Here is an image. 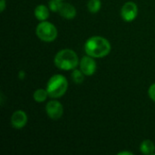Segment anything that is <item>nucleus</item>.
I'll list each match as a JSON object with an SVG mask.
<instances>
[{"label":"nucleus","instance_id":"nucleus-1","mask_svg":"<svg viewBox=\"0 0 155 155\" xmlns=\"http://www.w3.org/2000/svg\"><path fill=\"white\" fill-rule=\"evenodd\" d=\"M85 53L94 58H102L111 52V44L103 36H92L84 45Z\"/></svg>","mask_w":155,"mask_h":155},{"label":"nucleus","instance_id":"nucleus-2","mask_svg":"<svg viewBox=\"0 0 155 155\" xmlns=\"http://www.w3.org/2000/svg\"><path fill=\"white\" fill-rule=\"evenodd\" d=\"M79 64L76 53L71 49H63L54 56V64L61 70H74Z\"/></svg>","mask_w":155,"mask_h":155},{"label":"nucleus","instance_id":"nucleus-3","mask_svg":"<svg viewBox=\"0 0 155 155\" xmlns=\"http://www.w3.org/2000/svg\"><path fill=\"white\" fill-rule=\"evenodd\" d=\"M68 88V82L66 78L62 74L53 75L46 86V90L49 94V96L52 98H59L63 96Z\"/></svg>","mask_w":155,"mask_h":155},{"label":"nucleus","instance_id":"nucleus-4","mask_svg":"<svg viewBox=\"0 0 155 155\" xmlns=\"http://www.w3.org/2000/svg\"><path fill=\"white\" fill-rule=\"evenodd\" d=\"M36 35L44 42H53L56 39L58 32L56 27L50 22L41 21L35 29Z\"/></svg>","mask_w":155,"mask_h":155},{"label":"nucleus","instance_id":"nucleus-5","mask_svg":"<svg viewBox=\"0 0 155 155\" xmlns=\"http://www.w3.org/2000/svg\"><path fill=\"white\" fill-rule=\"evenodd\" d=\"M138 15V6L135 3L129 1L126 2L121 9V16L126 22L134 21Z\"/></svg>","mask_w":155,"mask_h":155},{"label":"nucleus","instance_id":"nucleus-6","mask_svg":"<svg viewBox=\"0 0 155 155\" xmlns=\"http://www.w3.org/2000/svg\"><path fill=\"white\" fill-rule=\"evenodd\" d=\"M47 115L53 120H58L62 117L64 113V107L62 104L56 100H53L47 103L45 106Z\"/></svg>","mask_w":155,"mask_h":155},{"label":"nucleus","instance_id":"nucleus-7","mask_svg":"<svg viewBox=\"0 0 155 155\" xmlns=\"http://www.w3.org/2000/svg\"><path fill=\"white\" fill-rule=\"evenodd\" d=\"M80 69L85 75H93L96 71V63L94 60V57L88 54L84 56L80 61Z\"/></svg>","mask_w":155,"mask_h":155},{"label":"nucleus","instance_id":"nucleus-8","mask_svg":"<svg viewBox=\"0 0 155 155\" xmlns=\"http://www.w3.org/2000/svg\"><path fill=\"white\" fill-rule=\"evenodd\" d=\"M27 123V115L22 110L15 111L11 116V124L15 129H22Z\"/></svg>","mask_w":155,"mask_h":155},{"label":"nucleus","instance_id":"nucleus-9","mask_svg":"<svg viewBox=\"0 0 155 155\" xmlns=\"http://www.w3.org/2000/svg\"><path fill=\"white\" fill-rule=\"evenodd\" d=\"M59 14L65 19H74L76 15V9L71 4L64 3L59 11Z\"/></svg>","mask_w":155,"mask_h":155},{"label":"nucleus","instance_id":"nucleus-10","mask_svg":"<svg viewBox=\"0 0 155 155\" xmlns=\"http://www.w3.org/2000/svg\"><path fill=\"white\" fill-rule=\"evenodd\" d=\"M49 8L44 5H39L35 9V16L39 21H45L49 17Z\"/></svg>","mask_w":155,"mask_h":155},{"label":"nucleus","instance_id":"nucleus-11","mask_svg":"<svg viewBox=\"0 0 155 155\" xmlns=\"http://www.w3.org/2000/svg\"><path fill=\"white\" fill-rule=\"evenodd\" d=\"M141 152L143 153V154L150 155L153 154L154 153V144L152 141L150 140H144L142 143H141Z\"/></svg>","mask_w":155,"mask_h":155},{"label":"nucleus","instance_id":"nucleus-12","mask_svg":"<svg viewBox=\"0 0 155 155\" xmlns=\"http://www.w3.org/2000/svg\"><path fill=\"white\" fill-rule=\"evenodd\" d=\"M48 96H49V94H48L47 90H46V89H42V88L37 89L36 91H35L34 95H33L34 100H35V102H38V103H43V102H45Z\"/></svg>","mask_w":155,"mask_h":155},{"label":"nucleus","instance_id":"nucleus-13","mask_svg":"<svg viewBox=\"0 0 155 155\" xmlns=\"http://www.w3.org/2000/svg\"><path fill=\"white\" fill-rule=\"evenodd\" d=\"M84 74L81 71V69L80 70H78V69H74V71H73V73H72V79H73V81L75 83V84H82L83 82H84Z\"/></svg>","mask_w":155,"mask_h":155},{"label":"nucleus","instance_id":"nucleus-14","mask_svg":"<svg viewBox=\"0 0 155 155\" xmlns=\"http://www.w3.org/2000/svg\"><path fill=\"white\" fill-rule=\"evenodd\" d=\"M101 5H102L101 0H89V2L87 4L88 10L93 14L97 13L100 10Z\"/></svg>","mask_w":155,"mask_h":155},{"label":"nucleus","instance_id":"nucleus-15","mask_svg":"<svg viewBox=\"0 0 155 155\" xmlns=\"http://www.w3.org/2000/svg\"><path fill=\"white\" fill-rule=\"evenodd\" d=\"M63 4L62 0H50L48 3L49 9L53 12H59Z\"/></svg>","mask_w":155,"mask_h":155},{"label":"nucleus","instance_id":"nucleus-16","mask_svg":"<svg viewBox=\"0 0 155 155\" xmlns=\"http://www.w3.org/2000/svg\"><path fill=\"white\" fill-rule=\"evenodd\" d=\"M148 94H149V96H150V98L155 102V83L154 84H153L151 86H150V88H149V90H148Z\"/></svg>","mask_w":155,"mask_h":155},{"label":"nucleus","instance_id":"nucleus-17","mask_svg":"<svg viewBox=\"0 0 155 155\" xmlns=\"http://www.w3.org/2000/svg\"><path fill=\"white\" fill-rule=\"evenodd\" d=\"M1 12H3L5 10V0H1Z\"/></svg>","mask_w":155,"mask_h":155},{"label":"nucleus","instance_id":"nucleus-18","mask_svg":"<svg viewBox=\"0 0 155 155\" xmlns=\"http://www.w3.org/2000/svg\"><path fill=\"white\" fill-rule=\"evenodd\" d=\"M119 155H124V154H127V155H133V153L131 152H121L118 153Z\"/></svg>","mask_w":155,"mask_h":155},{"label":"nucleus","instance_id":"nucleus-19","mask_svg":"<svg viewBox=\"0 0 155 155\" xmlns=\"http://www.w3.org/2000/svg\"><path fill=\"white\" fill-rule=\"evenodd\" d=\"M25 77V72L24 71H20L19 72V78L20 79H23Z\"/></svg>","mask_w":155,"mask_h":155},{"label":"nucleus","instance_id":"nucleus-20","mask_svg":"<svg viewBox=\"0 0 155 155\" xmlns=\"http://www.w3.org/2000/svg\"><path fill=\"white\" fill-rule=\"evenodd\" d=\"M62 1H63V0H62Z\"/></svg>","mask_w":155,"mask_h":155}]
</instances>
